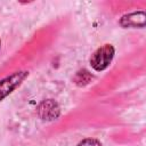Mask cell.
I'll list each match as a JSON object with an SVG mask.
<instances>
[{
    "mask_svg": "<svg viewBox=\"0 0 146 146\" xmlns=\"http://www.w3.org/2000/svg\"><path fill=\"white\" fill-rule=\"evenodd\" d=\"M114 57V48L111 44H104L98 48L90 57V65L96 71L105 70Z\"/></svg>",
    "mask_w": 146,
    "mask_h": 146,
    "instance_id": "1",
    "label": "cell"
},
{
    "mask_svg": "<svg viewBox=\"0 0 146 146\" xmlns=\"http://www.w3.org/2000/svg\"><path fill=\"white\" fill-rule=\"evenodd\" d=\"M29 75V72L26 71H18L13 73L11 75L2 79L0 81V100L6 98L9 94H11Z\"/></svg>",
    "mask_w": 146,
    "mask_h": 146,
    "instance_id": "2",
    "label": "cell"
},
{
    "mask_svg": "<svg viewBox=\"0 0 146 146\" xmlns=\"http://www.w3.org/2000/svg\"><path fill=\"white\" fill-rule=\"evenodd\" d=\"M60 114V108L54 99H47L40 103L38 106V115L46 121H52Z\"/></svg>",
    "mask_w": 146,
    "mask_h": 146,
    "instance_id": "3",
    "label": "cell"
},
{
    "mask_svg": "<svg viewBox=\"0 0 146 146\" xmlns=\"http://www.w3.org/2000/svg\"><path fill=\"white\" fill-rule=\"evenodd\" d=\"M120 24L123 27H144L146 24V17L144 11H135L121 17Z\"/></svg>",
    "mask_w": 146,
    "mask_h": 146,
    "instance_id": "4",
    "label": "cell"
},
{
    "mask_svg": "<svg viewBox=\"0 0 146 146\" xmlns=\"http://www.w3.org/2000/svg\"><path fill=\"white\" fill-rule=\"evenodd\" d=\"M91 79H92V75H91L87 70H82V71H79V72L75 74L73 81H74L78 86H86V84H88V83L90 82Z\"/></svg>",
    "mask_w": 146,
    "mask_h": 146,
    "instance_id": "5",
    "label": "cell"
},
{
    "mask_svg": "<svg viewBox=\"0 0 146 146\" xmlns=\"http://www.w3.org/2000/svg\"><path fill=\"white\" fill-rule=\"evenodd\" d=\"M78 146H103L97 139H94V138H87V139H83L82 141H80L78 144Z\"/></svg>",
    "mask_w": 146,
    "mask_h": 146,
    "instance_id": "6",
    "label": "cell"
},
{
    "mask_svg": "<svg viewBox=\"0 0 146 146\" xmlns=\"http://www.w3.org/2000/svg\"><path fill=\"white\" fill-rule=\"evenodd\" d=\"M0 44H1V42H0Z\"/></svg>",
    "mask_w": 146,
    "mask_h": 146,
    "instance_id": "7",
    "label": "cell"
}]
</instances>
